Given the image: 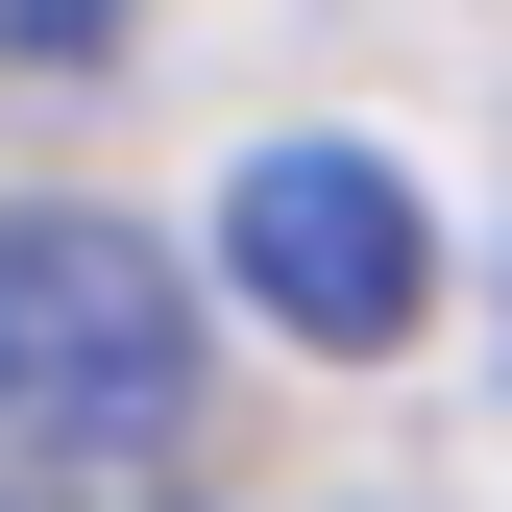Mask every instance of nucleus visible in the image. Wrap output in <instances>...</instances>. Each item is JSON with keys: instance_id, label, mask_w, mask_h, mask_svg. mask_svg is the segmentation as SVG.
I'll use <instances>...</instances> for the list:
<instances>
[{"instance_id": "nucleus-1", "label": "nucleus", "mask_w": 512, "mask_h": 512, "mask_svg": "<svg viewBox=\"0 0 512 512\" xmlns=\"http://www.w3.org/2000/svg\"><path fill=\"white\" fill-rule=\"evenodd\" d=\"M196 366H220V317H196V269H171L147 220L0 196V439H25V464H147V439L196 415Z\"/></svg>"}, {"instance_id": "nucleus-2", "label": "nucleus", "mask_w": 512, "mask_h": 512, "mask_svg": "<svg viewBox=\"0 0 512 512\" xmlns=\"http://www.w3.org/2000/svg\"><path fill=\"white\" fill-rule=\"evenodd\" d=\"M220 293L269 317V342H317V366H391L439 317V220H415V171H366V147H244Z\"/></svg>"}, {"instance_id": "nucleus-3", "label": "nucleus", "mask_w": 512, "mask_h": 512, "mask_svg": "<svg viewBox=\"0 0 512 512\" xmlns=\"http://www.w3.org/2000/svg\"><path fill=\"white\" fill-rule=\"evenodd\" d=\"M0 512H196V488H147V464H0Z\"/></svg>"}, {"instance_id": "nucleus-4", "label": "nucleus", "mask_w": 512, "mask_h": 512, "mask_svg": "<svg viewBox=\"0 0 512 512\" xmlns=\"http://www.w3.org/2000/svg\"><path fill=\"white\" fill-rule=\"evenodd\" d=\"M0 49H25V74H74V49H122V0H0Z\"/></svg>"}]
</instances>
